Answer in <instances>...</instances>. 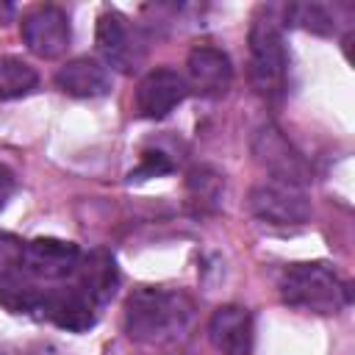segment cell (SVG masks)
Here are the masks:
<instances>
[{
  "label": "cell",
  "instance_id": "obj_13",
  "mask_svg": "<svg viewBox=\"0 0 355 355\" xmlns=\"http://www.w3.org/2000/svg\"><path fill=\"white\" fill-rule=\"evenodd\" d=\"M55 86L69 94V97H80V100H92V97H105L111 92V72L103 61L80 55L67 61L58 72H55Z\"/></svg>",
  "mask_w": 355,
  "mask_h": 355
},
{
  "label": "cell",
  "instance_id": "obj_8",
  "mask_svg": "<svg viewBox=\"0 0 355 355\" xmlns=\"http://www.w3.org/2000/svg\"><path fill=\"white\" fill-rule=\"evenodd\" d=\"M189 94L186 78L178 69L158 67L150 69L136 86V114L144 119H164Z\"/></svg>",
  "mask_w": 355,
  "mask_h": 355
},
{
  "label": "cell",
  "instance_id": "obj_18",
  "mask_svg": "<svg viewBox=\"0 0 355 355\" xmlns=\"http://www.w3.org/2000/svg\"><path fill=\"white\" fill-rule=\"evenodd\" d=\"M286 17L294 22V25H300V28H305V31H313V33H333V17L327 14V8H322V6H316V3H300V6H291L288 11H286Z\"/></svg>",
  "mask_w": 355,
  "mask_h": 355
},
{
  "label": "cell",
  "instance_id": "obj_3",
  "mask_svg": "<svg viewBox=\"0 0 355 355\" xmlns=\"http://www.w3.org/2000/svg\"><path fill=\"white\" fill-rule=\"evenodd\" d=\"M250 80L261 97H280L288 75V53L280 25L266 14L250 25Z\"/></svg>",
  "mask_w": 355,
  "mask_h": 355
},
{
  "label": "cell",
  "instance_id": "obj_10",
  "mask_svg": "<svg viewBox=\"0 0 355 355\" xmlns=\"http://www.w3.org/2000/svg\"><path fill=\"white\" fill-rule=\"evenodd\" d=\"M97 50L100 55L105 58L108 67L119 69V72H133L139 58H141V50L136 44V36L130 33V25L128 19L119 14V11H103L97 17Z\"/></svg>",
  "mask_w": 355,
  "mask_h": 355
},
{
  "label": "cell",
  "instance_id": "obj_14",
  "mask_svg": "<svg viewBox=\"0 0 355 355\" xmlns=\"http://www.w3.org/2000/svg\"><path fill=\"white\" fill-rule=\"evenodd\" d=\"M94 305H103L114 297L116 286H119V269L116 261L108 250H92L86 255H80V263L75 269V280H72Z\"/></svg>",
  "mask_w": 355,
  "mask_h": 355
},
{
  "label": "cell",
  "instance_id": "obj_16",
  "mask_svg": "<svg viewBox=\"0 0 355 355\" xmlns=\"http://www.w3.org/2000/svg\"><path fill=\"white\" fill-rule=\"evenodd\" d=\"M39 86L36 69L17 58V55H3L0 58V100H17L31 94Z\"/></svg>",
  "mask_w": 355,
  "mask_h": 355
},
{
  "label": "cell",
  "instance_id": "obj_15",
  "mask_svg": "<svg viewBox=\"0 0 355 355\" xmlns=\"http://www.w3.org/2000/svg\"><path fill=\"white\" fill-rule=\"evenodd\" d=\"M0 302L11 313H36V311L42 313L44 288H39L33 277L22 275L14 266L0 275Z\"/></svg>",
  "mask_w": 355,
  "mask_h": 355
},
{
  "label": "cell",
  "instance_id": "obj_20",
  "mask_svg": "<svg viewBox=\"0 0 355 355\" xmlns=\"http://www.w3.org/2000/svg\"><path fill=\"white\" fill-rule=\"evenodd\" d=\"M14 186H17V180H14V172L8 169V166H3L0 164V208L8 202V197L14 194Z\"/></svg>",
  "mask_w": 355,
  "mask_h": 355
},
{
  "label": "cell",
  "instance_id": "obj_11",
  "mask_svg": "<svg viewBox=\"0 0 355 355\" xmlns=\"http://www.w3.org/2000/svg\"><path fill=\"white\" fill-rule=\"evenodd\" d=\"M94 302L75 286H55V288H44V302H42V316H47L55 327L69 330V333H83L89 330L97 316H94Z\"/></svg>",
  "mask_w": 355,
  "mask_h": 355
},
{
  "label": "cell",
  "instance_id": "obj_21",
  "mask_svg": "<svg viewBox=\"0 0 355 355\" xmlns=\"http://www.w3.org/2000/svg\"><path fill=\"white\" fill-rule=\"evenodd\" d=\"M14 17V6H8V3H3L0 6V22H8Z\"/></svg>",
  "mask_w": 355,
  "mask_h": 355
},
{
  "label": "cell",
  "instance_id": "obj_19",
  "mask_svg": "<svg viewBox=\"0 0 355 355\" xmlns=\"http://www.w3.org/2000/svg\"><path fill=\"white\" fill-rule=\"evenodd\" d=\"M172 169H175V164L169 161V155H164V153H158V150H147V153H141V161H139V166H136V169H130L128 180L133 183V180L161 178V175H169Z\"/></svg>",
  "mask_w": 355,
  "mask_h": 355
},
{
  "label": "cell",
  "instance_id": "obj_7",
  "mask_svg": "<svg viewBox=\"0 0 355 355\" xmlns=\"http://www.w3.org/2000/svg\"><path fill=\"white\" fill-rule=\"evenodd\" d=\"M19 31H22L28 50L39 58H58L67 53L69 42H72V28H69L67 11L58 6H50V3L31 8L22 17Z\"/></svg>",
  "mask_w": 355,
  "mask_h": 355
},
{
  "label": "cell",
  "instance_id": "obj_5",
  "mask_svg": "<svg viewBox=\"0 0 355 355\" xmlns=\"http://www.w3.org/2000/svg\"><path fill=\"white\" fill-rule=\"evenodd\" d=\"M78 263H80L78 244L64 239H50V236L25 241L14 261V266L33 280H64L75 275Z\"/></svg>",
  "mask_w": 355,
  "mask_h": 355
},
{
  "label": "cell",
  "instance_id": "obj_4",
  "mask_svg": "<svg viewBox=\"0 0 355 355\" xmlns=\"http://www.w3.org/2000/svg\"><path fill=\"white\" fill-rule=\"evenodd\" d=\"M250 211L255 219L272 227H297L311 216V200L300 186H288L280 180L258 183L250 191Z\"/></svg>",
  "mask_w": 355,
  "mask_h": 355
},
{
  "label": "cell",
  "instance_id": "obj_12",
  "mask_svg": "<svg viewBox=\"0 0 355 355\" xmlns=\"http://www.w3.org/2000/svg\"><path fill=\"white\" fill-rule=\"evenodd\" d=\"M208 338L222 355H250L252 352V313L244 305H219L208 322Z\"/></svg>",
  "mask_w": 355,
  "mask_h": 355
},
{
  "label": "cell",
  "instance_id": "obj_17",
  "mask_svg": "<svg viewBox=\"0 0 355 355\" xmlns=\"http://www.w3.org/2000/svg\"><path fill=\"white\" fill-rule=\"evenodd\" d=\"M222 186H225V178L214 166H194L186 180V189L191 200L200 202V208H214L222 197Z\"/></svg>",
  "mask_w": 355,
  "mask_h": 355
},
{
  "label": "cell",
  "instance_id": "obj_6",
  "mask_svg": "<svg viewBox=\"0 0 355 355\" xmlns=\"http://www.w3.org/2000/svg\"><path fill=\"white\" fill-rule=\"evenodd\" d=\"M252 155L272 175V180H280V183H288V186H300V189L311 180L308 161L300 155V150L275 125H263L252 136Z\"/></svg>",
  "mask_w": 355,
  "mask_h": 355
},
{
  "label": "cell",
  "instance_id": "obj_2",
  "mask_svg": "<svg viewBox=\"0 0 355 355\" xmlns=\"http://www.w3.org/2000/svg\"><path fill=\"white\" fill-rule=\"evenodd\" d=\"M280 297L291 308L313 313H338L349 302L347 283L327 263H291L280 275Z\"/></svg>",
  "mask_w": 355,
  "mask_h": 355
},
{
  "label": "cell",
  "instance_id": "obj_1",
  "mask_svg": "<svg viewBox=\"0 0 355 355\" xmlns=\"http://www.w3.org/2000/svg\"><path fill=\"white\" fill-rule=\"evenodd\" d=\"M191 319V302L180 291L136 288L125 300V330L133 341L161 344L175 338Z\"/></svg>",
  "mask_w": 355,
  "mask_h": 355
},
{
  "label": "cell",
  "instance_id": "obj_9",
  "mask_svg": "<svg viewBox=\"0 0 355 355\" xmlns=\"http://www.w3.org/2000/svg\"><path fill=\"white\" fill-rule=\"evenodd\" d=\"M186 86L202 97H222L233 83V64L227 53L214 44H197L186 58Z\"/></svg>",
  "mask_w": 355,
  "mask_h": 355
}]
</instances>
